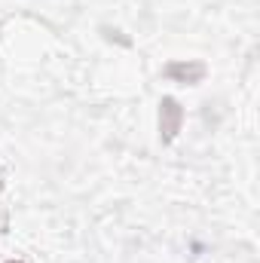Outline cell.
<instances>
[{
  "label": "cell",
  "mask_w": 260,
  "mask_h": 263,
  "mask_svg": "<svg viewBox=\"0 0 260 263\" xmlns=\"http://www.w3.org/2000/svg\"><path fill=\"white\" fill-rule=\"evenodd\" d=\"M184 126V107L175 101V98H162L159 101V141L162 144H172Z\"/></svg>",
  "instance_id": "6da1fadb"
},
{
  "label": "cell",
  "mask_w": 260,
  "mask_h": 263,
  "mask_svg": "<svg viewBox=\"0 0 260 263\" xmlns=\"http://www.w3.org/2000/svg\"><path fill=\"white\" fill-rule=\"evenodd\" d=\"M9 233V208L0 202V236H6Z\"/></svg>",
  "instance_id": "3957f363"
},
{
  "label": "cell",
  "mask_w": 260,
  "mask_h": 263,
  "mask_svg": "<svg viewBox=\"0 0 260 263\" xmlns=\"http://www.w3.org/2000/svg\"><path fill=\"white\" fill-rule=\"evenodd\" d=\"M205 73H208V67L202 65V62H196V59H181V62H169V65H165V77H169L172 83H181V86H196V83H202Z\"/></svg>",
  "instance_id": "7a4b0ae2"
},
{
  "label": "cell",
  "mask_w": 260,
  "mask_h": 263,
  "mask_svg": "<svg viewBox=\"0 0 260 263\" xmlns=\"http://www.w3.org/2000/svg\"><path fill=\"white\" fill-rule=\"evenodd\" d=\"M3 190H6V165L0 162V193H3Z\"/></svg>",
  "instance_id": "277c9868"
},
{
  "label": "cell",
  "mask_w": 260,
  "mask_h": 263,
  "mask_svg": "<svg viewBox=\"0 0 260 263\" xmlns=\"http://www.w3.org/2000/svg\"><path fill=\"white\" fill-rule=\"evenodd\" d=\"M6 263H25V260H6Z\"/></svg>",
  "instance_id": "5b68a950"
}]
</instances>
